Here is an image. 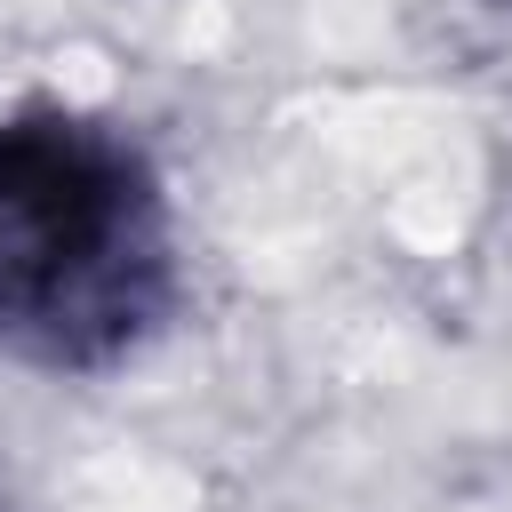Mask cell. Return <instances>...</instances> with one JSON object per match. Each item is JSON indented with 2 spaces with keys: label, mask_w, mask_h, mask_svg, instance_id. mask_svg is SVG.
<instances>
[{
  "label": "cell",
  "mask_w": 512,
  "mask_h": 512,
  "mask_svg": "<svg viewBox=\"0 0 512 512\" xmlns=\"http://www.w3.org/2000/svg\"><path fill=\"white\" fill-rule=\"evenodd\" d=\"M168 200L144 144L72 104L0 112V344L104 368L168 312Z\"/></svg>",
  "instance_id": "obj_1"
}]
</instances>
